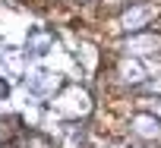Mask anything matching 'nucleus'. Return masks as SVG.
Listing matches in <instances>:
<instances>
[{
	"label": "nucleus",
	"instance_id": "obj_1",
	"mask_svg": "<svg viewBox=\"0 0 161 148\" xmlns=\"http://www.w3.org/2000/svg\"><path fill=\"white\" fill-rule=\"evenodd\" d=\"M51 44H54V38H51L47 32H35V35L29 38V50H32V54H44Z\"/></svg>",
	"mask_w": 161,
	"mask_h": 148
},
{
	"label": "nucleus",
	"instance_id": "obj_2",
	"mask_svg": "<svg viewBox=\"0 0 161 148\" xmlns=\"http://www.w3.org/2000/svg\"><path fill=\"white\" fill-rule=\"evenodd\" d=\"M7 95H10V85H7V82H0V98H7Z\"/></svg>",
	"mask_w": 161,
	"mask_h": 148
}]
</instances>
